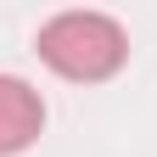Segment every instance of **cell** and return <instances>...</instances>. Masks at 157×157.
<instances>
[{
  "mask_svg": "<svg viewBox=\"0 0 157 157\" xmlns=\"http://www.w3.org/2000/svg\"><path fill=\"white\" fill-rule=\"evenodd\" d=\"M45 129V101L28 78L17 73H0V157H17L39 140Z\"/></svg>",
  "mask_w": 157,
  "mask_h": 157,
  "instance_id": "obj_2",
  "label": "cell"
},
{
  "mask_svg": "<svg viewBox=\"0 0 157 157\" xmlns=\"http://www.w3.org/2000/svg\"><path fill=\"white\" fill-rule=\"evenodd\" d=\"M39 56H45L51 73L73 78V84H101L124 67L129 34L107 11H62L39 28Z\"/></svg>",
  "mask_w": 157,
  "mask_h": 157,
  "instance_id": "obj_1",
  "label": "cell"
}]
</instances>
